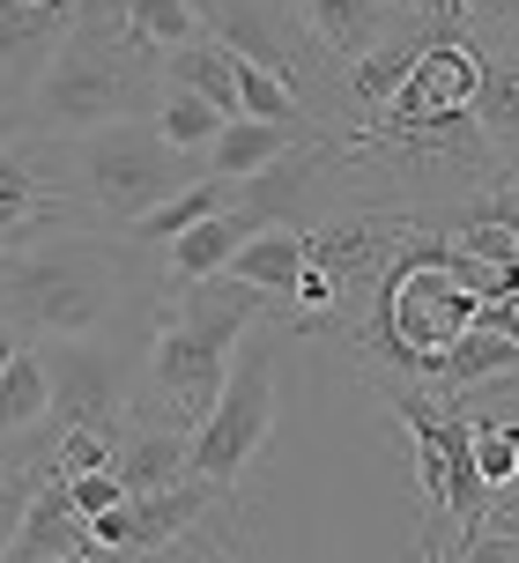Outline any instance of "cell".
<instances>
[{
    "label": "cell",
    "instance_id": "6da1fadb",
    "mask_svg": "<svg viewBox=\"0 0 519 563\" xmlns=\"http://www.w3.org/2000/svg\"><path fill=\"white\" fill-rule=\"evenodd\" d=\"M156 97H164V53L126 23V0H75V23L37 67L15 134L75 141L112 119H148Z\"/></svg>",
    "mask_w": 519,
    "mask_h": 563
},
{
    "label": "cell",
    "instance_id": "7a4b0ae2",
    "mask_svg": "<svg viewBox=\"0 0 519 563\" xmlns=\"http://www.w3.org/2000/svg\"><path fill=\"white\" fill-rule=\"evenodd\" d=\"M134 245L112 230H59L23 253H0V327L45 341L104 334L126 305Z\"/></svg>",
    "mask_w": 519,
    "mask_h": 563
},
{
    "label": "cell",
    "instance_id": "3957f363",
    "mask_svg": "<svg viewBox=\"0 0 519 563\" xmlns=\"http://www.w3.org/2000/svg\"><path fill=\"white\" fill-rule=\"evenodd\" d=\"M67 164H75V194H82L89 223L112 230V238L134 216H148L156 200H172L178 186L208 178L201 156H178L148 119H112L97 134H75L67 141Z\"/></svg>",
    "mask_w": 519,
    "mask_h": 563
},
{
    "label": "cell",
    "instance_id": "277c9868",
    "mask_svg": "<svg viewBox=\"0 0 519 563\" xmlns=\"http://www.w3.org/2000/svg\"><path fill=\"white\" fill-rule=\"evenodd\" d=\"M186 8H194L201 37H216L231 59H245V67H260V75H275V82L312 112V126L334 134V119H342V104H334L342 67L312 45L297 0H186Z\"/></svg>",
    "mask_w": 519,
    "mask_h": 563
},
{
    "label": "cell",
    "instance_id": "5b68a950",
    "mask_svg": "<svg viewBox=\"0 0 519 563\" xmlns=\"http://www.w3.org/2000/svg\"><path fill=\"white\" fill-rule=\"evenodd\" d=\"M275 408H283V378H275V341H238L231 371L208 400V416L186 430V475L231 489L245 467L260 460V445L275 438Z\"/></svg>",
    "mask_w": 519,
    "mask_h": 563
},
{
    "label": "cell",
    "instance_id": "8992f818",
    "mask_svg": "<svg viewBox=\"0 0 519 563\" xmlns=\"http://www.w3.org/2000/svg\"><path fill=\"white\" fill-rule=\"evenodd\" d=\"M59 230H97L82 194H75L67 141L0 134V253H23L37 238H59Z\"/></svg>",
    "mask_w": 519,
    "mask_h": 563
},
{
    "label": "cell",
    "instance_id": "52a82bcc",
    "mask_svg": "<svg viewBox=\"0 0 519 563\" xmlns=\"http://www.w3.org/2000/svg\"><path fill=\"white\" fill-rule=\"evenodd\" d=\"M37 371H45V408L59 430H104L126 438V408H134V356L104 334L82 341H37Z\"/></svg>",
    "mask_w": 519,
    "mask_h": 563
},
{
    "label": "cell",
    "instance_id": "ba28073f",
    "mask_svg": "<svg viewBox=\"0 0 519 563\" xmlns=\"http://www.w3.org/2000/svg\"><path fill=\"white\" fill-rule=\"evenodd\" d=\"M67 23H75V0H45V8L0 0V134H15L30 82H37V67H45V53L59 45Z\"/></svg>",
    "mask_w": 519,
    "mask_h": 563
},
{
    "label": "cell",
    "instance_id": "9c48e42d",
    "mask_svg": "<svg viewBox=\"0 0 519 563\" xmlns=\"http://www.w3.org/2000/svg\"><path fill=\"white\" fill-rule=\"evenodd\" d=\"M89 549H97L89 541V519L75 511L67 482L45 460V475H37V489H30V505H23V527H15V541H8L0 563H53V556H89Z\"/></svg>",
    "mask_w": 519,
    "mask_h": 563
},
{
    "label": "cell",
    "instance_id": "30bf717a",
    "mask_svg": "<svg viewBox=\"0 0 519 563\" xmlns=\"http://www.w3.org/2000/svg\"><path fill=\"white\" fill-rule=\"evenodd\" d=\"M475 134L490 141L497 164H512L519 148V53L512 45H483V75H475Z\"/></svg>",
    "mask_w": 519,
    "mask_h": 563
},
{
    "label": "cell",
    "instance_id": "8fae6325",
    "mask_svg": "<svg viewBox=\"0 0 519 563\" xmlns=\"http://www.w3.org/2000/svg\"><path fill=\"white\" fill-rule=\"evenodd\" d=\"M245 238H253V223H245L238 208H216L208 223H194V230H178V238L156 245V253H164V282H208V275H223Z\"/></svg>",
    "mask_w": 519,
    "mask_h": 563
},
{
    "label": "cell",
    "instance_id": "7c38bea8",
    "mask_svg": "<svg viewBox=\"0 0 519 563\" xmlns=\"http://www.w3.org/2000/svg\"><path fill=\"white\" fill-rule=\"evenodd\" d=\"M112 475L126 497H148V489H172L186 482V430H156V422H126V438L112 452Z\"/></svg>",
    "mask_w": 519,
    "mask_h": 563
},
{
    "label": "cell",
    "instance_id": "4fadbf2b",
    "mask_svg": "<svg viewBox=\"0 0 519 563\" xmlns=\"http://www.w3.org/2000/svg\"><path fill=\"white\" fill-rule=\"evenodd\" d=\"M312 134H327V126H312ZM297 126H267V119H223L216 126V141L201 148V170L208 178H253L260 164H275L283 148H297Z\"/></svg>",
    "mask_w": 519,
    "mask_h": 563
},
{
    "label": "cell",
    "instance_id": "5bb4252c",
    "mask_svg": "<svg viewBox=\"0 0 519 563\" xmlns=\"http://www.w3.org/2000/svg\"><path fill=\"white\" fill-rule=\"evenodd\" d=\"M297 15H305L312 45L334 59V67L364 59L378 37H386V15H378V0H297Z\"/></svg>",
    "mask_w": 519,
    "mask_h": 563
},
{
    "label": "cell",
    "instance_id": "9a60e30c",
    "mask_svg": "<svg viewBox=\"0 0 519 563\" xmlns=\"http://www.w3.org/2000/svg\"><path fill=\"white\" fill-rule=\"evenodd\" d=\"M164 89H186V97H201L216 119H238V59L223 53L216 37L172 45V53H164Z\"/></svg>",
    "mask_w": 519,
    "mask_h": 563
},
{
    "label": "cell",
    "instance_id": "2e32d148",
    "mask_svg": "<svg viewBox=\"0 0 519 563\" xmlns=\"http://www.w3.org/2000/svg\"><path fill=\"white\" fill-rule=\"evenodd\" d=\"M223 275H231V282H253L260 297L289 305V289H297V275H305V230H253V238L231 253V267H223Z\"/></svg>",
    "mask_w": 519,
    "mask_h": 563
},
{
    "label": "cell",
    "instance_id": "e0dca14e",
    "mask_svg": "<svg viewBox=\"0 0 519 563\" xmlns=\"http://www.w3.org/2000/svg\"><path fill=\"white\" fill-rule=\"evenodd\" d=\"M519 364V334H490V327H467L461 341H445L431 364V394H461V386H483L497 371Z\"/></svg>",
    "mask_w": 519,
    "mask_h": 563
},
{
    "label": "cell",
    "instance_id": "ac0fdd59",
    "mask_svg": "<svg viewBox=\"0 0 519 563\" xmlns=\"http://www.w3.org/2000/svg\"><path fill=\"white\" fill-rule=\"evenodd\" d=\"M216 208H231V178H194V186H178L172 200H156L148 216H134V223H126V245H164L178 230L208 223Z\"/></svg>",
    "mask_w": 519,
    "mask_h": 563
},
{
    "label": "cell",
    "instance_id": "d6986e66",
    "mask_svg": "<svg viewBox=\"0 0 519 563\" xmlns=\"http://www.w3.org/2000/svg\"><path fill=\"white\" fill-rule=\"evenodd\" d=\"M45 422H53V408H45V371H37V349L23 341L0 364V438H30Z\"/></svg>",
    "mask_w": 519,
    "mask_h": 563
},
{
    "label": "cell",
    "instance_id": "ffe728a7",
    "mask_svg": "<svg viewBox=\"0 0 519 563\" xmlns=\"http://www.w3.org/2000/svg\"><path fill=\"white\" fill-rule=\"evenodd\" d=\"M148 126L172 141L178 156H201L208 141H216V126H223V119L208 112L201 97H186V89H164V97H156V112H148Z\"/></svg>",
    "mask_w": 519,
    "mask_h": 563
},
{
    "label": "cell",
    "instance_id": "44dd1931",
    "mask_svg": "<svg viewBox=\"0 0 519 563\" xmlns=\"http://www.w3.org/2000/svg\"><path fill=\"white\" fill-rule=\"evenodd\" d=\"M467 452H475V475L490 497H505L519 482V445H512V422H467Z\"/></svg>",
    "mask_w": 519,
    "mask_h": 563
},
{
    "label": "cell",
    "instance_id": "7402d4cb",
    "mask_svg": "<svg viewBox=\"0 0 519 563\" xmlns=\"http://www.w3.org/2000/svg\"><path fill=\"white\" fill-rule=\"evenodd\" d=\"M126 23L142 30L156 53H172V45H194V37H201V23H194L186 0H126Z\"/></svg>",
    "mask_w": 519,
    "mask_h": 563
},
{
    "label": "cell",
    "instance_id": "603a6c76",
    "mask_svg": "<svg viewBox=\"0 0 519 563\" xmlns=\"http://www.w3.org/2000/svg\"><path fill=\"white\" fill-rule=\"evenodd\" d=\"M438 238H445L461 260H475V267H512V253H519L512 223H445Z\"/></svg>",
    "mask_w": 519,
    "mask_h": 563
},
{
    "label": "cell",
    "instance_id": "cb8c5ba5",
    "mask_svg": "<svg viewBox=\"0 0 519 563\" xmlns=\"http://www.w3.org/2000/svg\"><path fill=\"white\" fill-rule=\"evenodd\" d=\"M45 460H53V452H45ZM45 460L0 475V556H8V541H15V527H23V505H30V489H37V475H45Z\"/></svg>",
    "mask_w": 519,
    "mask_h": 563
},
{
    "label": "cell",
    "instance_id": "d4e9b609",
    "mask_svg": "<svg viewBox=\"0 0 519 563\" xmlns=\"http://www.w3.org/2000/svg\"><path fill=\"white\" fill-rule=\"evenodd\" d=\"M67 497H75V511H82V519H97V511L126 505V489H119L112 467H97V475H67Z\"/></svg>",
    "mask_w": 519,
    "mask_h": 563
},
{
    "label": "cell",
    "instance_id": "484cf974",
    "mask_svg": "<svg viewBox=\"0 0 519 563\" xmlns=\"http://www.w3.org/2000/svg\"><path fill=\"white\" fill-rule=\"evenodd\" d=\"M386 23H416V15H438V0H378Z\"/></svg>",
    "mask_w": 519,
    "mask_h": 563
},
{
    "label": "cell",
    "instance_id": "4316f807",
    "mask_svg": "<svg viewBox=\"0 0 519 563\" xmlns=\"http://www.w3.org/2000/svg\"><path fill=\"white\" fill-rule=\"evenodd\" d=\"M15 349H23V334H15V327H0V364H8Z\"/></svg>",
    "mask_w": 519,
    "mask_h": 563
},
{
    "label": "cell",
    "instance_id": "83f0119b",
    "mask_svg": "<svg viewBox=\"0 0 519 563\" xmlns=\"http://www.w3.org/2000/svg\"><path fill=\"white\" fill-rule=\"evenodd\" d=\"M53 563H112L104 549H89V556H53Z\"/></svg>",
    "mask_w": 519,
    "mask_h": 563
},
{
    "label": "cell",
    "instance_id": "f1b7e54d",
    "mask_svg": "<svg viewBox=\"0 0 519 563\" xmlns=\"http://www.w3.org/2000/svg\"><path fill=\"white\" fill-rule=\"evenodd\" d=\"M15 8H45V0H15Z\"/></svg>",
    "mask_w": 519,
    "mask_h": 563
}]
</instances>
